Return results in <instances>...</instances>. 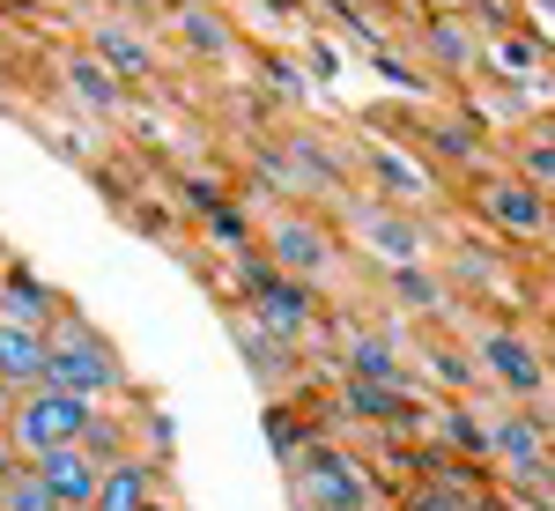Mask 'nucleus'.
Wrapping results in <instances>:
<instances>
[{
  "instance_id": "f257e3e1",
  "label": "nucleus",
  "mask_w": 555,
  "mask_h": 511,
  "mask_svg": "<svg viewBox=\"0 0 555 511\" xmlns=\"http://www.w3.org/2000/svg\"><path fill=\"white\" fill-rule=\"evenodd\" d=\"M44 385H60V393H75V400H119L127 393V363H119V348L82 327V319H60L52 334H44Z\"/></svg>"
},
{
  "instance_id": "f03ea898",
  "label": "nucleus",
  "mask_w": 555,
  "mask_h": 511,
  "mask_svg": "<svg viewBox=\"0 0 555 511\" xmlns=\"http://www.w3.org/2000/svg\"><path fill=\"white\" fill-rule=\"evenodd\" d=\"M89 423H96V408H89V400L60 393V385H38V393H23V400L8 408V452L30 468V460H44V452L82 445Z\"/></svg>"
},
{
  "instance_id": "7ed1b4c3",
  "label": "nucleus",
  "mask_w": 555,
  "mask_h": 511,
  "mask_svg": "<svg viewBox=\"0 0 555 511\" xmlns=\"http://www.w3.org/2000/svg\"><path fill=\"white\" fill-rule=\"evenodd\" d=\"M245 290H253V327L259 334H274L282 348H297V341L311 334V319H319L311 282H289V274H274V267H245Z\"/></svg>"
},
{
  "instance_id": "20e7f679",
  "label": "nucleus",
  "mask_w": 555,
  "mask_h": 511,
  "mask_svg": "<svg viewBox=\"0 0 555 511\" xmlns=\"http://www.w3.org/2000/svg\"><path fill=\"white\" fill-rule=\"evenodd\" d=\"M297 482H304V504L311 511H371V474L356 468L348 452H334V445H311L297 460Z\"/></svg>"
},
{
  "instance_id": "39448f33",
  "label": "nucleus",
  "mask_w": 555,
  "mask_h": 511,
  "mask_svg": "<svg viewBox=\"0 0 555 511\" xmlns=\"http://www.w3.org/2000/svg\"><path fill=\"white\" fill-rule=\"evenodd\" d=\"M481 215L512 238H541L548 230V193L533 178H481Z\"/></svg>"
},
{
  "instance_id": "423d86ee",
  "label": "nucleus",
  "mask_w": 555,
  "mask_h": 511,
  "mask_svg": "<svg viewBox=\"0 0 555 511\" xmlns=\"http://www.w3.org/2000/svg\"><path fill=\"white\" fill-rule=\"evenodd\" d=\"M30 474L44 482L52 511H89V504H96V482H104V460H89L82 445H67V452H44V460H30Z\"/></svg>"
},
{
  "instance_id": "0eeeda50",
  "label": "nucleus",
  "mask_w": 555,
  "mask_h": 511,
  "mask_svg": "<svg viewBox=\"0 0 555 511\" xmlns=\"http://www.w3.org/2000/svg\"><path fill=\"white\" fill-rule=\"evenodd\" d=\"M326 259H334V245H326V230H319V222H274V230H267V267H274V274H289V282L326 274Z\"/></svg>"
},
{
  "instance_id": "6e6552de",
  "label": "nucleus",
  "mask_w": 555,
  "mask_h": 511,
  "mask_svg": "<svg viewBox=\"0 0 555 511\" xmlns=\"http://www.w3.org/2000/svg\"><path fill=\"white\" fill-rule=\"evenodd\" d=\"M38 385H44V327L0 319V393L23 400V393H38Z\"/></svg>"
},
{
  "instance_id": "1a4fd4ad",
  "label": "nucleus",
  "mask_w": 555,
  "mask_h": 511,
  "mask_svg": "<svg viewBox=\"0 0 555 511\" xmlns=\"http://www.w3.org/2000/svg\"><path fill=\"white\" fill-rule=\"evenodd\" d=\"M356 230L378 238V253L392 267H415L429 253V222H415V208H356Z\"/></svg>"
},
{
  "instance_id": "9d476101",
  "label": "nucleus",
  "mask_w": 555,
  "mask_h": 511,
  "mask_svg": "<svg viewBox=\"0 0 555 511\" xmlns=\"http://www.w3.org/2000/svg\"><path fill=\"white\" fill-rule=\"evenodd\" d=\"M474 356L512 385V393H541V385H548V363L533 356V341H518V334H481V341H474Z\"/></svg>"
},
{
  "instance_id": "9b49d317",
  "label": "nucleus",
  "mask_w": 555,
  "mask_h": 511,
  "mask_svg": "<svg viewBox=\"0 0 555 511\" xmlns=\"http://www.w3.org/2000/svg\"><path fill=\"white\" fill-rule=\"evenodd\" d=\"M156 504V468H149V460H112V468H104V482H96V504L89 511H149Z\"/></svg>"
},
{
  "instance_id": "f8f14e48",
  "label": "nucleus",
  "mask_w": 555,
  "mask_h": 511,
  "mask_svg": "<svg viewBox=\"0 0 555 511\" xmlns=\"http://www.w3.org/2000/svg\"><path fill=\"white\" fill-rule=\"evenodd\" d=\"M0 319H15V327H44V334H52V290H44L38 274L8 267V274H0Z\"/></svg>"
},
{
  "instance_id": "ddd939ff",
  "label": "nucleus",
  "mask_w": 555,
  "mask_h": 511,
  "mask_svg": "<svg viewBox=\"0 0 555 511\" xmlns=\"http://www.w3.org/2000/svg\"><path fill=\"white\" fill-rule=\"evenodd\" d=\"M371 178H378V193L392 208H415L429 193V170L415 164V156H400V149H371Z\"/></svg>"
},
{
  "instance_id": "4468645a",
  "label": "nucleus",
  "mask_w": 555,
  "mask_h": 511,
  "mask_svg": "<svg viewBox=\"0 0 555 511\" xmlns=\"http://www.w3.org/2000/svg\"><path fill=\"white\" fill-rule=\"evenodd\" d=\"M89 60H96L112 82H119V75H149V67H156V52L133 38V30H119V23H96V52H89Z\"/></svg>"
},
{
  "instance_id": "2eb2a0df",
  "label": "nucleus",
  "mask_w": 555,
  "mask_h": 511,
  "mask_svg": "<svg viewBox=\"0 0 555 511\" xmlns=\"http://www.w3.org/2000/svg\"><path fill=\"white\" fill-rule=\"evenodd\" d=\"M348 379L356 385H400V356L378 334H348Z\"/></svg>"
},
{
  "instance_id": "dca6fc26",
  "label": "nucleus",
  "mask_w": 555,
  "mask_h": 511,
  "mask_svg": "<svg viewBox=\"0 0 555 511\" xmlns=\"http://www.w3.org/2000/svg\"><path fill=\"white\" fill-rule=\"evenodd\" d=\"M541 445H548V430L526 423V416H504L489 430V452H512V460H541Z\"/></svg>"
},
{
  "instance_id": "f3484780",
  "label": "nucleus",
  "mask_w": 555,
  "mask_h": 511,
  "mask_svg": "<svg viewBox=\"0 0 555 511\" xmlns=\"http://www.w3.org/2000/svg\"><path fill=\"white\" fill-rule=\"evenodd\" d=\"M178 38L193 44V52H230V30L215 23L208 8H178Z\"/></svg>"
},
{
  "instance_id": "a211bd4d",
  "label": "nucleus",
  "mask_w": 555,
  "mask_h": 511,
  "mask_svg": "<svg viewBox=\"0 0 555 511\" xmlns=\"http://www.w3.org/2000/svg\"><path fill=\"white\" fill-rule=\"evenodd\" d=\"M67 82L82 89L89 104H104V112H112V104H119V82H112V75H104V67H96V60H89V52H82V60H67Z\"/></svg>"
},
{
  "instance_id": "6ab92c4d",
  "label": "nucleus",
  "mask_w": 555,
  "mask_h": 511,
  "mask_svg": "<svg viewBox=\"0 0 555 511\" xmlns=\"http://www.w3.org/2000/svg\"><path fill=\"white\" fill-rule=\"evenodd\" d=\"M0 511H52V497H44V482L30 468H15L0 482Z\"/></svg>"
},
{
  "instance_id": "aec40b11",
  "label": "nucleus",
  "mask_w": 555,
  "mask_h": 511,
  "mask_svg": "<svg viewBox=\"0 0 555 511\" xmlns=\"http://www.w3.org/2000/svg\"><path fill=\"white\" fill-rule=\"evenodd\" d=\"M429 52H437L444 67H474V38L460 30V23H444V15L429 23Z\"/></svg>"
},
{
  "instance_id": "412c9836",
  "label": "nucleus",
  "mask_w": 555,
  "mask_h": 511,
  "mask_svg": "<svg viewBox=\"0 0 555 511\" xmlns=\"http://www.w3.org/2000/svg\"><path fill=\"white\" fill-rule=\"evenodd\" d=\"M348 408L356 416H400V385H356L348 379Z\"/></svg>"
},
{
  "instance_id": "4be33fe9",
  "label": "nucleus",
  "mask_w": 555,
  "mask_h": 511,
  "mask_svg": "<svg viewBox=\"0 0 555 511\" xmlns=\"http://www.w3.org/2000/svg\"><path fill=\"white\" fill-rule=\"evenodd\" d=\"M526 178H533V186H555V141H533V149H526Z\"/></svg>"
},
{
  "instance_id": "5701e85b",
  "label": "nucleus",
  "mask_w": 555,
  "mask_h": 511,
  "mask_svg": "<svg viewBox=\"0 0 555 511\" xmlns=\"http://www.w3.org/2000/svg\"><path fill=\"white\" fill-rule=\"evenodd\" d=\"M452 437H460L467 452H489V423H481V416H452Z\"/></svg>"
},
{
  "instance_id": "b1692460",
  "label": "nucleus",
  "mask_w": 555,
  "mask_h": 511,
  "mask_svg": "<svg viewBox=\"0 0 555 511\" xmlns=\"http://www.w3.org/2000/svg\"><path fill=\"white\" fill-rule=\"evenodd\" d=\"M392 282H400V297H415V304H437V282H429V274H415V267H400Z\"/></svg>"
},
{
  "instance_id": "393cba45",
  "label": "nucleus",
  "mask_w": 555,
  "mask_h": 511,
  "mask_svg": "<svg viewBox=\"0 0 555 511\" xmlns=\"http://www.w3.org/2000/svg\"><path fill=\"white\" fill-rule=\"evenodd\" d=\"M408 511H467V497H460V489H423Z\"/></svg>"
},
{
  "instance_id": "a878e982",
  "label": "nucleus",
  "mask_w": 555,
  "mask_h": 511,
  "mask_svg": "<svg viewBox=\"0 0 555 511\" xmlns=\"http://www.w3.org/2000/svg\"><path fill=\"white\" fill-rule=\"evenodd\" d=\"M437 149H452V156H474V133H460V127H437Z\"/></svg>"
},
{
  "instance_id": "bb28decb",
  "label": "nucleus",
  "mask_w": 555,
  "mask_h": 511,
  "mask_svg": "<svg viewBox=\"0 0 555 511\" xmlns=\"http://www.w3.org/2000/svg\"><path fill=\"white\" fill-rule=\"evenodd\" d=\"M15 468H23V460H15V452H8V437H0V482H8Z\"/></svg>"
},
{
  "instance_id": "cd10ccee",
  "label": "nucleus",
  "mask_w": 555,
  "mask_h": 511,
  "mask_svg": "<svg viewBox=\"0 0 555 511\" xmlns=\"http://www.w3.org/2000/svg\"><path fill=\"white\" fill-rule=\"evenodd\" d=\"M467 511H504V504H496V497H467Z\"/></svg>"
},
{
  "instance_id": "c85d7f7f",
  "label": "nucleus",
  "mask_w": 555,
  "mask_h": 511,
  "mask_svg": "<svg viewBox=\"0 0 555 511\" xmlns=\"http://www.w3.org/2000/svg\"><path fill=\"white\" fill-rule=\"evenodd\" d=\"M8 408H15V400H8V393H0V437H8Z\"/></svg>"
},
{
  "instance_id": "c756f323",
  "label": "nucleus",
  "mask_w": 555,
  "mask_h": 511,
  "mask_svg": "<svg viewBox=\"0 0 555 511\" xmlns=\"http://www.w3.org/2000/svg\"><path fill=\"white\" fill-rule=\"evenodd\" d=\"M127 8H141V0H127Z\"/></svg>"
}]
</instances>
